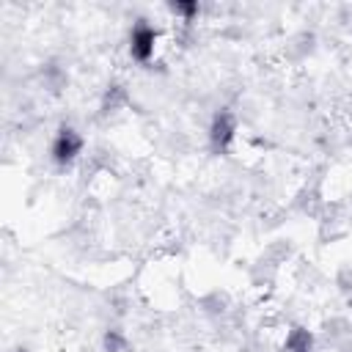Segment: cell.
<instances>
[{
    "label": "cell",
    "mask_w": 352,
    "mask_h": 352,
    "mask_svg": "<svg viewBox=\"0 0 352 352\" xmlns=\"http://www.w3.org/2000/svg\"><path fill=\"white\" fill-rule=\"evenodd\" d=\"M154 41H157V33L151 25H146L143 19L132 28V36H129V52L135 60H148L154 55Z\"/></svg>",
    "instance_id": "1"
},
{
    "label": "cell",
    "mask_w": 352,
    "mask_h": 352,
    "mask_svg": "<svg viewBox=\"0 0 352 352\" xmlns=\"http://www.w3.org/2000/svg\"><path fill=\"white\" fill-rule=\"evenodd\" d=\"M80 146H82V140H80V135H77L74 129H60V135H58L55 143H52V157H55V162H60V165L72 162V160L80 154Z\"/></svg>",
    "instance_id": "2"
},
{
    "label": "cell",
    "mask_w": 352,
    "mask_h": 352,
    "mask_svg": "<svg viewBox=\"0 0 352 352\" xmlns=\"http://www.w3.org/2000/svg\"><path fill=\"white\" fill-rule=\"evenodd\" d=\"M234 138V116L231 113H217L214 116V124H212V146L214 148H226Z\"/></svg>",
    "instance_id": "3"
},
{
    "label": "cell",
    "mask_w": 352,
    "mask_h": 352,
    "mask_svg": "<svg viewBox=\"0 0 352 352\" xmlns=\"http://www.w3.org/2000/svg\"><path fill=\"white\" fill-rule=\"evenodd\" d=\"M286 346H289V352H311V336H308L305 330L297 327V330L289 336Z\"/></svg>",
    "instance_id": "4"
},
{
    "label": "cell",
    "mask_w": 352,
    "mask_h": 352,
    "mask_svg": "<svg viewBox=\"0 0 352 352\" xmlns=\"http://www.w3.org/2000/svg\"><path fill=\"white\" fill-rule=\"evenodd\" d=\"M170 11L173 14H182V16H192V14H198V6L195 3H170Z\"/></svg>",
    "instance_id": "5"
},
{
    "label": "cell",
    "mask_w": 352,
    "mask_h": 352,
    "mask_svg": "<svg viewBox=\"0 0 352 352\" xmlns=\"http://www.w3.org/2000/svg\"><path fill=\"white\" fill-rule=\"evenodd\" d=\"M104 344H107V349H110V352H116V349L121 346V336H116V333H107Z\"/></svg>",
    "instance_id": "6"
}]
</instances>
